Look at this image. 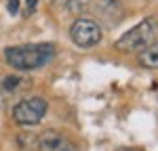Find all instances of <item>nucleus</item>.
Wrapping results in <instances>:
<instances>
[{
    "mask_svg": "<svg viewBox=\"0 0 158 151\" xmlns=\"http://www.w3.org/2000/svg\"><path fill=\"white\" fill-rule=\"evenodd\" d=\"M57 55L55 44L51 42H38V44H19V46H9L4 48V61L13 69L19 72H34L53 61Z\"/></svg>",
    "mask_w": 158,
    "mask_h": 151,
    "instance_id": "f257e3e1",
    "label": "nucleus"
},
{
    "mask_svg": "<svg viewBox=\"0 0 158 151\" xmlns=\"http://www.w3.org/2000/svg\"><path fill=\"white\" fill-rule=\"evenodd\" d=\"M154 32H156L154 19L148 17V19L139 21L135 27H131L127 34H122V36L116 40V48L122 50V52H141L146 46L152 44Z\"/></svg>",
    "mask_w": 158,
    "mask_h": 151,
    "instance_id": "f03ea898",
    "label": "nucleus"
},
{
    "mask_svg": "<svg viewBox=\"0 0 158 151\" xmlns=\"http://www.w3.org/2000/svg\"><path fill=\"white\" fill-rule=\"evenodd\" d=\"M47 109H49V103L42 97H30L19 101L13 107V120L19 126H36L47 115Z\"/></svg>",
    "mask_w": 158,
    "mask_h": 151,
    "instance_id": "7ed1b4c3",
    "label": "nucleus"
},
{
    "mask_svg": "<svg viewBox=\"0 0 158 151\" xmlns=\"http://www.w3.org/2000/svg\"><path fill=\"white\" fill-rule=\"evenodd\" d=\"M70 38L80 48H93V46H97L101 42V27L93 19L78 17L70 27Z\"/></svg>",
    "mask_w": 158,
    "mask_h": 151,
    "instance_id": "20e7f679",
    "label": "nucleus"
},
{
    "mask_svg": "<svg viewBox=\"0 0 158 151\" xmlns=\"http://www.w3.org/2000/svg\"><path fill=\"white\" fill-rule=\"evenodd\" d=\"M38 149L40 151H78L65 137H61L55 130H47L40 141H38Z\"/></svg>",
    "mask_w": 158,
    "mask_h": 151,
    "instance_id": "39448f33",
    "label": "nucleus"
},
{
    "mask_svg": "<svg viewBox=\"0 0 158 151\" xmlns=\"http://www.w3.org/2000/svg\"><path fill=\"white\" fill-rule=\"evenodd\" d=\"M32 86V80L27 78V76H6L2 82H0V95H4V97H17V95H21L23 90Z\"/></svg>",
    "mask_w": 158,
    "mask_h": 151,
    "instance_id": "423d86ee",
    "label": "nucleus"
},
{
    "mask_svg": "<svg viewBox=\"0 0 158 151\" xmlns=\"http://www.w3.org/2000/svg\"><path fill=\"white\" fill-rule=\"evenodd\" d=\"M139 63L150 69H158V44H150L139 52Z\"/></svg>",
    "mask_w": 158,
    "mask_h": 151,
    "instance_id": "0eeeda50",
    "label": "nucleus"
},
{
    "mask_svg": "<svg viewBox=\"0 0 158 151\" xmlns=\"http://www.w3.org/2000/svg\"><path fill=\"white\" fill-rule=\"evenodd\" d=\"M6 9H9L11 15H17V11H19V0H6Z\"/></svg>",
    "mask_w": 158,
    "mask_h": 151,
    "instance_id": "6e6552de",
    "label": "nucleus"
},
{
    "mask_svg": "<svg viewBox=\"0 0 158 151\" xmlns=\"http://www.w3.org/2000/svg\"><path fill=\"white\" fill-rule=\"evenodd\" d=\"M36 4H38V0H27V6H25V17H30L32 13H34V9H36Z\"/></svg>",
    "mask_w": 158,
    "mask_h": 151,
    "instance_id": "1a4fd4ad",
    "label": "nucleus"
},
{
    "mask_svg": "<svg viewBox=\"0 0 158 151\" xmlns=\"http://www.w3.org/2000/svg\"><path fill=\"white\" fill-rule=\"evenodd\" d=\"M116 151H143V149H139V147H120Z\"/></svg>",
    "mask_w": 158,
    "mask_h": 151,
    "instance_id": "9d476101",
    "label": "nucleus"
},
{
    "mask_svg": "<svg viewBox=\"0 0 158 151\" xmlns=\"http://www.w3.org/2000/svg\"><path fill=\"white\" fill-rule=\"evenodd\" d=\"M63 2H70V4H72V2H78V0H63Z\"/></svg>",
    "mask_w": 158,
    "mask_h": 151,
    "instance_id": "9b49d317",
    "label": "nucleus"
}]
</instances>
